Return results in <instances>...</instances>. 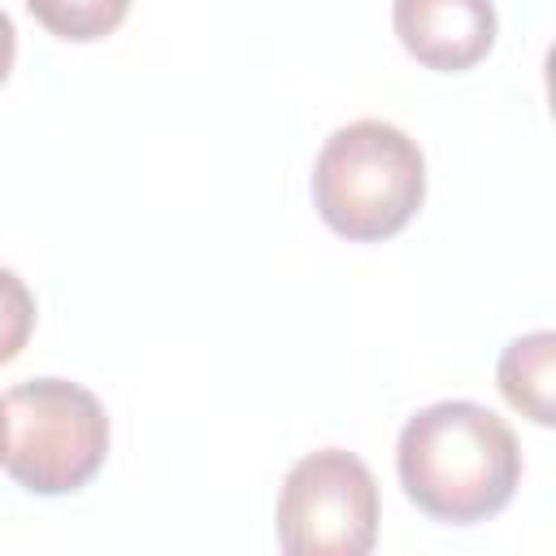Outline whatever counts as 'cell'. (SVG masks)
Returning <instances> with one entry per match:
<instances>
[{
  "instance_id": "cell-1",
  "label": "cell",
  "mask_w": 556,
  "mask_h": 556,
  "mask_svg": "<svg viewBox=\"0 0 556 556\" xmlns=\"http://www.w3.org/2000/svg\"><path fill=\"white\" fill-rule=\"evenodd\" d=\"M395 473L408 504L430 521L478 526L513 504L521 447L513 426L486 404L434 400L400 426Z\"/></svg>"
},
{
  "instance_id": "cell-2",
  "label": "cell",
  "mask_w": 556,
  "mask_h": 556,
  "mask_svg": "<svg viewBox=\"0 0 556 556\" xmlns=\"http://www.w3.org/2000/svg\"><path fill=\"white\" fill-rule=\"evenodd\" d=\"M308 187L317 217L334 235L382 243L417 217L426 200V156L408 130L382 117H356L326 135Z\"/></svg>"
},
{
  "instance_id": "cell-3",
  "label": "cell",
  "mask_w": 556,
  "mask_h": 556,
  "mask_svg": "<svg viewBox=\"0 0 556 556\" xmlns=\"http://www.w3.org/2000/svg\"><path fill=\"white\" fill-rule=\"evenodd\" d=\"M109 456L104 404L70 378H30L0 400V465L30 495L83 491Z\"/></svg>"
},
{
  "instance_id": "cell-4",
  "label": "cell",
  "mask_w": 556,
  "mask_h": 556,
  "mask_svg": "<svg viewBox=\"0 0 556 556\" xmlns=\"http://www.w3.org/2000/svg\"><path fill=\"white\" fill-rule=\"evenodd\" d=\"M378 482L356 452L300 456L278 491L274 534L287 556H365L378 543Z\"/></svg>"
},
{
  "instance_id": "cell-5",
  "label": "cell",
  "mask_w": 556,
  "mask_h": 556,
  "mask_svg": "<svg viewBox=\"0 0 556 556\" xmlns=\"http://www.w3.org/2000/svg\"><path fill=\"white\" fill-rule=\"evenodd\" d=\"M391 26L404 52L439 74L473 70L500 35L491 0H391Z\"/></svg>"
},
{
  "instance_id": "cell-6",
  "label": "cell",
  "mask_w": 556,
  "mask_h": 556,
  "mask_svg": "<svg viewBox=\"0 0 556 556\" xmlns=\"http://www.w3.org/2000/svg\"><path fill=\"white\" fill-rule=\"evenodd\" d=\"M495 382L521 417H530L534 426H552L556 421V334L552 330L517 334L500 352Z\"/></svg>"
},
{
  "instance_id": "cell-7",
  "label": "cell",
  "mask_w": 556,
  "mask_h": 556,
  "mask_svg": "<svg viewBox=\"0 0 556 556\" xmlns=\"http://www.w3.org/2000/svg\"><path fill=\"white\" fill-rule=\"evenodd\" d=\"M26 9L48 35L65 43H96L126 22L130 0H26Z\"/></svg>"
},
{
  "instance_id": "cell-8",
  "label": "cell",
  "mask_w": 556,
  "mask_h": 556,
  "mask_svg": "<svg viewBox=\"0 0 556 556\" xmlns=\"http://www.w3.org/2000/svg\"><path fill=\"white\" fill-rule=\"evenodd\" d=\"M30 334H35V295L13 269L0 265V365L22 356Z\"/></svg>"
},
{
  "instance_id": "cell-9",
  "label": "cell",
  "mask_w": 556,
  "mask_h": 556,
  "mask_svg": "<svg viewBox=\"0 0 556 556\" xmlns=\"http://www.w3.org/2000/svg\"><path fill=\"white\" fill-rule=\"evenodd\" d=\"M13 56H17V30H13V17L0 9V83L13 74Z\"/></svg>"
}]
</instances>
